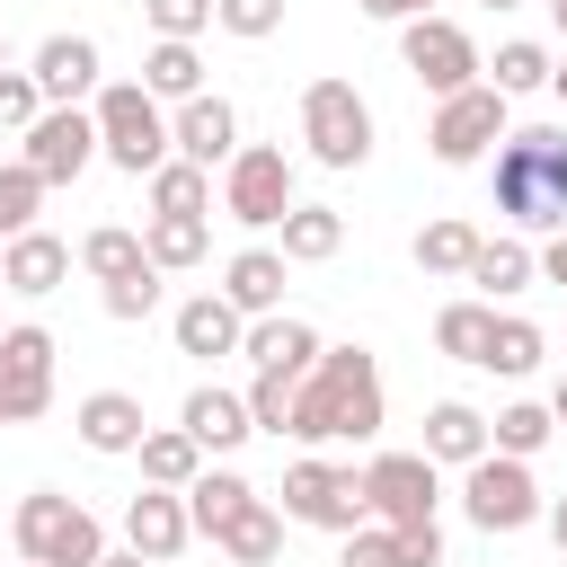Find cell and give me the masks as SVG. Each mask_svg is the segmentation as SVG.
<instances>
[{
	"mask_svg": "<svg viewBox=\"0 0 567 567\" xmlns=\"http://www.w3.org/2000/svg\"><path fill=\"white\" fill-rule=\"evenodd\" d=\"M532 275H549V284H567V230H558V239H549V248L532 257Z\"/></svg>",
	"mask_w": 567,
	"mask_h": 567,
	"instance_id": "7dc6e473",
	"label": "cell"
},
{
	"mask_svg": "<svg viewBox=\"0 0 567 567\" xmlns=\"http://www.w3.org/2000/svg\"><path fill=\"white\" fill-rule=\"evenodd\" d=\"M204 204H213V177L168 151V159L151 168V213H195V221H204Z\"/></svg>",
	"mask_w": 567,
	"mask_h": 567,
	"instance_id": "e575fe53",
	"label": "cell"
},
{
	"mask_svg": "<svg viewBox=\"0 0 567 567\" xmlns=\"http://www.w3.org/2000/svg\"><path fill=\"white\" fill-rule=\"evenodd\" d=\"M18 567H27V558H18Z\"/></svg>",
	"mask_w": 567,
	"mask_h": 567,
	"instance_id": "9f6ffc18",
	"label": "cell"
},
{
	"mask_svg": "<svg viewBox=\"0 0 567 567\" xmlns=\"http://www.w3.org/2000/svg\"><path fill=\"white\" fill-rule=\"evenodd\" d=\"M142 89L151 97H204V53L195 44H151V62H142Z\"/></svg>",
	"mask_w": 567,
	"mask_h": 567,
	"instance_id": "836d02e7",
	"label": "cell"
},
{
	"mask_svg": "<svg viewBox=\"0 0 567 567\" xmlns=\"http://www.w3.org/2000/svg\"><path fill=\"white\" fill-rule=\"evenodd\" d=\"M284 523H310V532H363V470H346V461H292L284 470Z\"/></svg>",
	"mask_w": 567,
	"mask_h": 567,
	"instance_id": "52a82bcc",
	"label": "cell"
},
{
	"mask_svg": "<svg viewBox=\"0 0 567 567\" xmlns=\"http://www.w3.org/2000/svg\"><path fill=\"white\" fill-rule=\"evenodd\" d=\"M461 284H478L487 301H505V292H523L532 284V248L523 239H478V257H470V275Z\"/></svg>",
	"mask_w": 567,
	"mask_h": 567,
	"instance_id": "d6a6232c",
	"label": "cell"
},
{
	"mask_svg": "<svg viewBox=\"0 0 567 567\" xmlns=\"http://www.w3.org/2000/svg\"><path fill=\"white\" fill-rule=\"evenodd\" d=\"M239 354L257 363V372H310L319 363V328L310 319H292V310H275V319H248V337H239Z\"/></svg>",
	"mask_w": 567,
	"mask_h": 567,
	"instance_id": "ac0fdd59",
	"label": "cell"
},
{
	"mask_svg": "<svg viewBox=\"0 0 567 567\" xmlns=\"http://www.w3.org/2000/svg\"><path fill=\"white\" fill-rule=\"evenodd\" d=\"M89 159H97L89 106H44V115L27 124V168H35V186H71Z\"/></svg>",
	"mask_w": 567,
	"mask_h": 567,
	"instance_id": "7c38bea8",
	"label": "cell"
},
{
	"mask_svg": "<svg viewBox=\"0 0 567 567\" xmlns=\"http://www.w3.org/2000/svg\"><path fill=\"white\" fill-rule=\"evenodd\" d=\"M461 514H470L478 532H523V523H540L549 505H540V478H532V461L478 452V461L461 470Z\"/></svg>",
	"mask_w": 567,
	"mask_h": 567,
	"instance_id": "ba28073f",
	"label": "cell"
},
{
	"mask_svg": "<svg viewBox=\"0 0 567 567\" xmlns=\"http://www.w3.org/2000/svg\"><path fill=\"white\" fill-rule=\"evenodd\" d=\"M62 275H71V248H62L53 230H18V239H0V292H27V301H44Z\"/></svg>",
	"mask_w": 567,
	"mask_h": 567,
	"instance_id": "e0dca14e",
	"label": "cell"
},
{
	"mask_svg": "<svg viewBox=\"0 0 567 567\" xmlns=\"http://www.w3.org/2000/svg\"><path fill=\"white\" fill-rule=\"evenodd\" d=\"M97 71H106V62H97V44H89V35H44L27 80H35V97H44V106H80V97H97Z\"/></svg>",
	"mask_w": 567,
	"mask_h": 567,
	"instance_id": "5bb4252c",
	"label": "cell"
},
{
	"mask_svg": "<svg viewBox=\"0 0 567 567\" xmlns=\"http://www.w3.org/2000/svg\"><path fill=\"white\" fill-rule=\"evenodd\" d=\"M177 434H195V452H239L257 425H248V399L239 390H186V408H177Z\"/></svg>",
	"mask_w": 567,
	"mask_h": 567,
	"instance_id": "d6986e66",
	"label": "cell"
},
{
	"mask_svg": "<svg viewBox=\"0 0 567 567\" xmlns=\"http://www.w3.org/2000/svg\"><path fill=\"white\" fill-rule=\"evenodd\" d=\"M0 363L9 372H27V381H53V328H0Z\"/></svg>",
	"mask_w": 567,
	"mask_h": 567,
	"instance_id": "74e56055",
	"label": "cell"
},
{
	"mask_svg": "<svg viewBox=\"0 0 567 567\" xmlns=\"http://www.w3.org/2000/svg\"><path fill=\"white\" fill-rule=\"evenodd\" d=\"M470 257H478V230H470L461 213H443V221L416 230V266H425V275H470Z\"/></svg>",
	"mask_w": 567,
	"mask_h": 567,
	"instance_id": "d590c367",
	"label": "cell"
},
{
	"mask_svg": "<svg viewBox=\"0 0 567 567\" xmlns=\"http://www.w3.org/2000/svg\"><path fill=\"white\" fill-rule=\"evenodd\" d=\"M549 416H558V425H567V372H558V390H549Z\"/></svg>",
	"mask_w": 567,
	"mask_h": 567,
	"instance_id": "f907efd6",
	"label": "cell"
},
{
	"mask_svg": "<svg viewBox=\"0 0 567 567\" xmlns=\"http://www.w3.org/2000/svg\"><path fill=\"white\" fill-rule=\"evenodd\" d=\"M221 213H230L239 230H275V221L292 213V159H284V142H239V151H230V168H221Z\"/></svg>",
	"mask_w": 567,
	"mask_h": 567,
	"instance_id": "8992f818",
	"label": "cell"
},
{
	"mask_svg": "<svg viewBox=\"0 0 567 567\" xmlns=\"http://www.w3.org/2000/svg\"><path fill=\"white\" fill-rule=\"evenodd\" d=\"M186 540H195V523H186V496H168V487H142V496L124 505V549H142L151 567H168Z\"/></svg>",
	"mask_w": 567,
	"mask_h": 567,
	"instance_id": "9a60e30c",
	"label": "cell"
},
{
	"mask_svg": "<svg viewBox=\"0 0 567 567\" xmlns=\"http://www.w3.org/2000/svg\"><path fill=\"white\" fill-rule=\"evenodd\" d=\"M487 195L514 230H567V133L558 124L505 133L487 159Z\"/></svg>",
	"mask_w": 567,
	"mask_h": 567,
	"instance_id": "7a4b0ae2",
	"label": "cell"
},
{
	"mask_svg": "<svg viewBox=\"0 0 567 567\" xmlns=\"http://www.w3.org/2000/svg\"><path fill=\"white\" fill-rule=\"evenodd\" d=\"M168 328H177V354H204V363H213V354H239V337H248V319H239L221 292L177 301V319H168Z\"/></svg>",
	"mask_w": 567,
	"mask_h": 567,
	"instance_id": "7402d4cb",
	"label": "cell"
},
{
	"mask_svg": "<svg viewBox=\"0 0 567 567\" xmlns=\"http://www.w3.org/2000/svg\"><path fill=\"white\" fill-rule=\"evenodd\" d=\"M487 71V89L514 106V97H532V89H549V44H532V35H514V44H496V62H478Z\"/></svg>",
	"mask_w": 567,
	"mask_h": 567,
	"instance_id": "83f0119b",
	"label": "cell"
},
{
	"mask_svg": "<svg viewBox=\"0 0 567 567\" xmlns=\"http://www.w3.org/2000/svg\"><path fill=\"white\" fill-rule=\"evenodd\" d=\"M35 204H44V186H35V168L18 159V168H0V239H18V230H35Z\"/></svg>",
	"mask_w": 567,
	"mask_h": 567,
	"instance_id": "60d3db41",
	"label": "cell"
},
{
	"mask_svg": "<svg viewBox=\"0 0 567 567\" xmlns=\"http://www.w3.org/2000/svg\"><path fill=\"white\" fill-rule=\"evenodd\" d=\"M363 18H390V27H408V18H434V0H363Z\"/></svg>",
	"mask_w": 567,
	"mask_h": 567,
	"instance_id": "bcb514c9",
	"label": "cell"
},
{
	"mask_svg": "<svg viewBox=\"0 0 567 567\" xmlns=\"http://www.w3.org/2000/svg\"><path fill=\"white\" fill-rule=\"evenodd\" d=\"M142 18H151L159 44H195L213 27V0H142Z\"/></svg>",
	"mask_w": 567,
	"mask_h": 567,
	"instance_id": "f35d334b",
	"label": "cell"
},
{
	"mask_svg": "<svg viewBox=\"0 0 567 567\" xmlns=\"http://www.w3.org/2000/svg\"><path fill=\"white\" fill-rule=\"evenodd\" d=\"M549 18H558V35H567V0H549Z\"/></svg>",
	"mask_w": 567,
	"mask_h": 567,
	"instance_id": "f5cc1de1",
	"label": "cell"
},
{
	"mask_svg": "<svg viewBox=\"0 0 567 567\" xmlns=\"http://www.w3.org/2000/svg\"><path fill=\"white\" fill-rule=\"evenodd\" d=\"M487 328H496V310H487V301H452V310L434 319V346H443L452 363H478V346H487Z\"/></svg>",
	"mask_w": 567,
	"mask_h": 567,
	"instance_id": "8d00e7d4",
	"label": "cell"
},
{
	"mask_svg": "<svg viewBox=\"0 0 567 567\" xmlns=\"http://www.w3.org/2000/svg\"><path fill=\"white\" fill-rule=\"evenodd\" d=\"M44 408H53V381H27V372L0 363V425H35Z\"/></svg>",
	"mask_w": 567,
	"mask_h": 567,
	"instance_id": "7bdbcfd3",
	"label": "cell"
},
{
	"mask_svg": "<svg viewBox=\"0 0 567 567\" xmlns=\"http://www.w3.org/2000/svg\"><path fill=\"white\" fill-rule=\"evenodd\" d=\"M142 487H168V496H186L195 487V470H204V452H195V434H177V425H159V434H142Z\"/></svg>",
	"mask_w": 567,
	"mask_h": 567,
	"instance_id": "4316f807",
	"label": "cell"
},
{
	"mask_svg": "<svg viewBox=\"0 0 567 567\" xmlns=\"http://www.w3.org/2000/svg\"><path fill=\"white\" fill-rule=\"evenodd\" d=\"M487 9H523V0H487Z\"/></svg>",
	"mask_w": 567,
	"mask_h": 567,
	"instance_id": "11a10c76",
	"label": "cell"
},
{
	"mask_svg": "<svg viewBox=\"0 0 567 567\" xmlns=\"http://www.w3.org/2000/svg\"><path fill=\"white\" fill-rule=\"evenodd\" d=\"M275 230H284V248H275L284 266H328V257L346 248V213H337V204H292Z\"/></svg>",
	"mask_w": 567,
	"mask_h": 567,
	"instance_id": "cb8c5ba5",
	"label": "cell"
},
{
	"mask_svg": "<svg viewBox=\"0 0 567 567\" xmlns=\"http://www.w3.org/2000/svg\"><path fill=\"white\" fill-rule=\"evenodd\" d=\"M213 27L239 35V44H266L284 27V0H213Z\"/></svg>",
	"mask_w": 567,
	"mask_h": 567,
	"instance_id": "ab89813d",
	"label": "cell"
},
{
	"mask_svg": "<svg viewBox=\"0 0 567 567\" xmlns=\"http://www.w3.org/2000/svg\"><path fill=\"white\" fill-rule=\"evenodd\" d=\"M168 151H177V159H195L204 177H213V168H230V151H239V106H230V97H213V89H204V97H186V106H177V124H168Z\"/></svg>",
	"mask_w": 567,
	"mask_h": 567,
	"instance_id": "4fadbf2b",
	"label": "cell"
},
{
	"mask_svg": "<svg viewBox=\"0 0 567 567\" xmlns=\"http://www.w3.org/2000/svg\"><path fill=\"white\" fill-rule=\"evenodd\" d=\"M0 71H9V35H0Z\"/></svg>",
	"mask_w": 567,
	"mask_h": 567,
	"instance_id": "db71d44e",
	"label": "cell"
},
{
	"mask_svg": "<svg viewBox=\"0 0 567 567\" xmlns=\"http://www.w3.org/2000/svg\"><path fill=\"white\" fill-rule=\"evenodd\" d=\"M478 452H487V416H478L470 399H434V408H425V461H434V470H443V461L470 470Z\"/></svg>",
	"mask_w": 567,
	"mask_h": 567,
	"instance_id": "603a6c76",
	"label": "cell"
},
{
	"mask_svg": "<svg viewBox=\"0 0 567 567\" xmlns=\"http://www.w3.org/2000/svg\"><path fill=\"white\" fill-rule=\"evenodd\" d=\"M80 266H89L97 284H124V275H142L151 257H142V230H124V221H97V230L80 239Z\"/></svg>",
	"mask_w": 567,
	"mask_h": 567,
	"instance_id": "1f68e13d",
	"label": "cell"
},
{
	"mask_svg": "<svg viewBox=\"0 0 567 567\" xmlns=\"http://www.w3.org/2000/svg\"><path fill=\"white\" fill-rule=\"evenodd\" d=\"M540 523H549V540H558V558H567V496H558V505H549Z\"/></svg>",
	"mask_w": 567,
	"mask_h": 567,
	"instance_id": "c3c4849f",
	"label": "cell"
},
{
	"mask_svg": "<svg viewBox=\"0 0 567 567\" xmlns=\"http://www.w3.org/2000/svg\"><path fill=\"white\" fill-rule=\"evenodd\" d=\"M97 567H151V558H142V549H106Z\"/></svg>",
	"mask_w": 567,
	"mask_h": 567,
	"instance_id": "681fc988",
	"label": "cell"
},
{
	"mask_svg": "<svg viewBox=\"0 0 567 567\" xmlns=\"http://www.w3.org/2000/svg\"><path fill=\"white\" fill-rule=\"evenodd\" d=\"M213 549H221V558H239V567H275V558H284V514L257 496V505H248V514H239Z\"/></svg>",
	"mask_w": 567,
	"mask_h": 567,
	"instance_id": "4dcf8cb0",
	"label": "cell"
},
{
	"mask_svg": "<svg viewBox=\"0 0 567 567\" xmlns=\"http://www.w3.org/2000/svg\"><path fill=\"white\" fill-rule=\"evenodd\" d=\"M346 567H443V532L434 523H416V532L363 523V532H346Z\"/></svg>",
	"mask_w": 567,
	"mask_h": 567,
	"instance_id": "ffe728a7",
	"label": "cell"
},
{
	"mask_svg": "<svg viewBox=\"0 0 567 567\" xmlns=\"http://www.w3.org/2000/svg\"><path fill=\"white\" fill-rule=\"evenodd\" d=\"M540 354H549V337H540L532 319H496V328H487V346H478V372L523 381V372H540Z\"/></svg>",
	"mask_w": 567,
	"mask_h": 567,
	"instance_id": "f1b7e54d",
	"label": "cell"
},
{
	"mask_svg": "<svg viewBox=\"0 0 567 567\" xmlns=\"http://www.w3.org/2000/svg\"><path fill=\"white\" fill-rule=\"evenodd\" d=\"M71 425H80V443H89L97 461H124V452H142V434H151V425H142V399H133V390H89Z\"/></svg>",
	"mask_w": 567,
	"mask_h": 567,
	"instance_id": "2e32d148",
	"label": "cell"
},
{
	"mask_svg": "<svg viewBox=\"0 0 567 567\" xmlns=\"http://www.w3.org/2000/svg\"><path fill=\"white\" fill-rule=\"evenodd\" d=\"M549 89H558V97H567V62H549Z\"/></svg>",
	"mask_w": 567,
	"mask_h": 567,
	"instance_id": "816d5d0a",
	"label": "cell"
},
{
	"mask_svg": "<svg viewBox=\"0 0 567 567\" xmlns=\"http://www.w3.org/2000/svg\"><path fill=\"white\" fill-rule=\"evenodd\" d=\"M434 505H443V487H434V461L425 452H372L363 461V514H381L390 532L434 523Z\"/></svg>",
	"mask_w": 567,
	"mask_h": 567,
	"instance_id": "9c48e42d",
	"label": "cell"
},
{
	"mask_svg": "<svg viewBox=\"0 0 567 567\" xmlns=\"http://www.w3.org/2000/svg\"><path fill=\"white\" fill-rule=\"evenodd\" d=\"M301 142L319 168H363L372 159V106L354 80H310L301 89Z\"/></svg>",
	"mask_w": 567,
	"mask_h": 567,
	"instance_id": "5b68a950",
	"label": "cell"
},
{
	"mask_svg": "<svg viewBox=\"0 0 567 567\" xmlns=\"http://www.w3.org/2000/svg\"><path fill=\"white\" fill-rule=\"evenodd\" d=\"M239 399H248V425H257V434H284V416H292V372H257Z\"/></svg>",
	"mask_w": 567,
	"mask_h": 567,
	"instance_id": "b9f144b4",
	"label": "cell"
},
{
	"mask_svg": "<svg viewBox=\"0 0 567 567\" xmlns=\"http://www.w3.org/2000/svg\"><path fill=\"white\" fill-rule=\"evenodd\" d=\"M399 62L434 89V97H461V89H478V44L452 27V18H408L399 27Z\"/></svg>",
	"mask_w": 567,
	"mask_h": 567,
	"instance_id": "8fae6325",
	"label": "cell"
},
{
	"mask_svg": "<svg viewBox=\"0 0 567 567\" xmlns=\"http://www.w3.org/2000/svg\"><path fill=\"white\" fill-rule=\"evenodd\" d=\"M9 540H18V558H27V567H97V558H106L97 514H89V505H71V496H53V487L18 496Z\"/></svg>",
	"mask_w": 567,
	"mask_h": 567,
	"instance_id": "277c9868",
	"label": "cell"
},
{
	"mask_svg": "<svg viewBox=\"0 0 567 567\" xmlns=\"http://www.w3.org/2000/svg\"><path fill=\"white\" fill-rule=\"evenodd\" d=\"M159 310V266H142V275H124V284H106V319H151Z\"/></svg>",
	"mask_w": 567,
	"mask_h": 567,
	"instance_id": "ee69618b",
	"label": "cell"
},
{
	"mask_svg": "<svg viewBox=\"0 0 567 567\" xmlns=\"http://www.w3.org/2000/svg\"><path fill=\"white\" fill-rule=\"evenodd\" d=\"M248 505H257V487H248L239 470H195V487H186V523H195L204 540H221Z\"/></svg>",
	"mask_w": 567,
	"mask_h": 567,
	"instance_id": "d4e9b609",
	"label": "cell"
},
{
	"mask_svg": "<svg viewBox=\"0 0 567 567\" xmlns=\"http://www.w3.org/2000/svg\"><path fill=\"white\" fill-rule=\"evenodd\" d=\"M89 124H97V159H115L124 177H151L168 159V115H159V97L142 80H97Z\"/></svg>",
	"mask_w": 567,
	"mask_h": 567,
	"instance_id": "3957f363",
	"label": "cell"
},
{
	"mask_svg": "<svg viewBox=\"0 0 567 567\" xmlns=\"http://www.w3.org/2000/svg\"><path fill=\"white\" fill-rule=\"evenodd\" d=\"M381 416H390V399H381L372 346H319V363L292 381L284 434H292V443H372Z\"/></svg>",
	"mask_w": 567,
	"mask_h": 567,
	"instance_id": "6da1fadb",
	"label": "cell"
},
{
	"mask_svg": "<svg viewBox=\"0 0 567 567\" xmlns=\"http://www.w3.org/2000/svg\"><path fill=\"white\" fill-rule=\"evenodd\" d=\"M505 133H514V124H505V97H496L487 80H478V89H461V97H434V124H425V142H434V159H443V168L487 159Z\"/></svg>",
	"mask_w": 567,
	"mask_h": 567,
	"instance_id": "30bf717a",
	"label": "cell"
},
{
	"mask_svg": "<svg viewBox=\"0 0 567 567\" xmlns=\"http://www.w3.org/2000/svg\"><path fill=\"white\" fill-rule=\"evenodd\" d=\"M44 115V97H35V80L27 71H0V133H27Z\"/></svg>",
	"mask_w": 567,
	"mask_h": 567,
	"instance_id": "f6af8a7d",
	"label": "cell"
},
{
	"mask_svg": "<svg viewBox=\"0 0 567 567\" xmlns=\"http://www.w3.org/2000/svg\"><path fill=\"white\" fill-rule=\"evenodd\" d=\"M204 248H213V230H204L195 213H151V230H142V257H151L159 275H186V266H204Z\"/></svg>",
	"mask_w": 567,
	"mask_h": 567,
	"instance_id": "484cf974",
	"label": "cell"
},
{
	"mask_svg": "<svg viewBox=\"0 0 567 567\" xmlns=\"http://www.w3.org/2000/svg\"><path fill=\"white\" fill-rule=\"evenodd\" d=\"M549 434H558V416H549L540 399H514V408H496V416H487V452H505V461H532Z\"/></svg>",
	"mask_w": 567,
	"mask_h": 567,
	"instance_id": "f546056e",
	"label": "cell"
},
{
	"mask_svg": "<svg viewBox=\"0 0 567 567\" xmlns=\"http://www.w3.org/2000/svg\"><path fill=\"white\" fill-rule=\"evenodd\" d=\"M221 301H230L239 319H275V310H284V257H275V248H239V257L221 266Z\"/></svg>",
	"mask_w": 567,
	"mask_h": 567,
	"instance_id": "44dd1931",
	"label": "cell"
}]
</instances>
